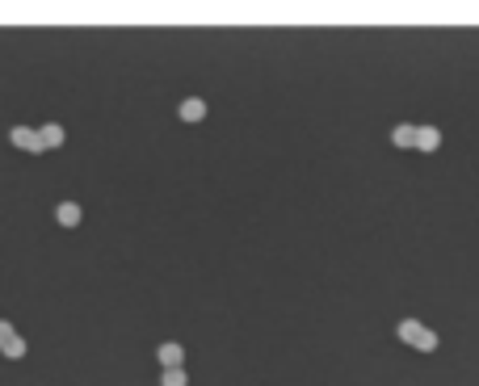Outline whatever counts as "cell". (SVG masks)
<instances>
[{
    "mask_svg": "<svg viewBox=\"0 0 479 386\" xmlns=\"http://www.w3.org/2000/svg\"><path fill=\"white\" fill-rule=\"evenodd\" d=\"M13 143H17V147H30V151H43V135H38V131L17 126V131H13Z\"/></svg>",
    "mask_w": 479,
    "mask_h": 386,
    "instance_id": "7a4b0ae2",
    "label": "cell"
},
{
    "mask_svg": "<svg viewBox=\"0 0 479 386\" xmlns=\"http://www.w3.org/2000/svg\"><path fill=\"white\" fill-rule=\"evenodd\" d=\"M38 135H43V147H55V143H63V126H43Z\"/></svg>",
    "mask_w": 479,
    "mask_h": 386,
    "instance_id": "8992f818",
    "label": "cell"
},
{
    "mask_svg": "<svg viewBox=\"0 0 479 386\" xmlns=\"http://www.w3.org/2000/svg\"><path fill=\"white\" fill-rule=\"evenodd\" d=\"M55 214H59V223H68V227H76V223H80V206H76V202H63Z\"/></svg>",
    "mask_w": 479,
    "mask_h": 386,
    "instance_id": "3957f363",
    "label": "cell"
},
{
    "mask_svg": "<svg viewBox=\"0 0 479 386\" xmlns=\"http://www.w3.org/2000/svg\"><path fill=\"white\" fill-rule=\"evenodd\" d=\"M202 114H206V105H202L198 96H190V101L181 105V118H185V122H193V118H202Z\"/></svg>",
    "mask_w": 479,
    "mask_h": 386,
    "instance_id": "5b68a950",
    "label": "cell"
},
{
    "mask_svg": "<svg viewBox=\"0 0 479 386\" xmlns=\"http://www.w3.org/2000/svg\"><path fill=\"white\" fill-rule=\"evenodd\" d=\"M181 361H185L181 344H160V365L164 370H181Z\"/></svg>",
    "mask_w": 479,
    "mask_h": 386,
    "instance_id": "6da1fadb",
    "label": "cell"
},
{
    "mask_svg": "<svg viewBox=\"0 0 479 386\" xmlns=\"http://www.w3.org/2000/svg\"><path fill=\"white\" fill-rule=\"evenodd\" d=\"M4 353H9V357H21V353H26V340H9V344H4Z\"/></svg>",
    "mask_w": 479,
    "mask_h": 386,
    "instance_id": "ba28073f",
    "label": "cell"
},
{
    "mask_svg": "<svg viewBox=\"0 0 479 386\" xmlns=\"http://www.w3.org/2000/svg\"><path fill=\"white\" fill-rule=\"evenodd\" d=\"M13 336H17V332H13V324H4V319H0V344H9Z\"/></svg>",
    "mask_w": 479,
    "mask_h": 386,
    "instance_id": "9c48e42d",
    "label": "cell"
},
{
    "mask_svg": "<svg viewBox=\"0 0 479 386\" xmlns=\"http://www.w3.org/2000/svg\"><path fill=\"white\" fill-rule=\"evenodd\" d=\"M160 382H164V386H185V370H164V374H160Z\"/></svg>",
    "mask_w": 479,
    "mask_h": 386,
    "instance_id": "52a82bcc",
    "label": "cell"
},
{
    "mask_svg": "<svg viewBox=\"0 0 479 386\" xmlns=\"http://www.w3.org/2000/svg\"><path fill=\"white\" fill-rule=\"evenodd\" d=\"M404 340H412V344H425V348L433 344L429 332H425V328H416V324H404Z\"/></svg>",
    "mask_w": 479,
    "mask_h": 386,
    "instance_id": "277c9868",
    "label": "cell"
}]
</instances>
